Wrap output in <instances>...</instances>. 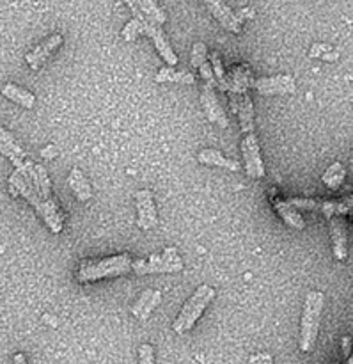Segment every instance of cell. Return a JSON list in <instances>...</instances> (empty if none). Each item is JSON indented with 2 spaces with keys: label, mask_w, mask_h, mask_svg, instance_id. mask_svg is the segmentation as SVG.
Here are the masks:
<instances>
[{
  "label": "cell",
  "mask_w": 353,
  "mask_h": 364,
  "mask_svg": "<svg viewBox=\"0 0 353 364\" xmlns=\"http://www.w3.org/2000/svg\"><path fill=\"white\" fill-rule=\"evenodd\" d=\"M9 192L13 196H21V198L27 199L28 205L34 206V210L38 212V215L45 220L46 226L50 228L52 233H60L64 226L63 215L59 212V206L55 201L45 203L39 199V196L36 194L34 187H32V181L28 178H23L20 173L13 171L9 176Z\"/></svg>",
  "instance_id": "obj_1"
},
{
  "label": "cell",
  "mask_w": 353,
  "mask_h": 364,
  "mask_svg": "<svg viewBox=\"0 0 353 364\" xmlns=\"http://www.w3.org/2000/svg\"><path fill=\"white\" fill-rule=\"evenodd\" d=\"M130 255H116L103 259H89L82 262L77 270V279L80 283H94V281L107 279V277L124 276L131 270Z\"/></svg>",
  "instance_id": "obj_2"
},
{
  "label": "cell",
  "mask_w": 353,
  "mask_h": 364,
  "mask_svg": "<svg viewBox=\"0 0 353 364\" xmlns=\"http://www.w3.org/2000/svg\"><path fill=\"white\" fill-rule=\"evenodd\" d=\"M323 308H325V295L322 291H309L305 295L304 313H302V323H300V350L302 352H313L316 340H318L320 331V320H322Z\"/></svg>",
  "instance_id": "obj_3"
},
{
  "label": "cell",
  "mask_w": 353,
  "mask_h": 364,
  "mask_svg": "<svg viewBox=\"0 0 353 364\" xmlns=\"http://www.w3.org/2000/svg\"><path fill=\"white\" fill-rule=\"evenodd\" d=\"M215 297V290L208 284H201L197 290L192 294V297L188 299L187 304L183 306V309L180 311L178 318L173 322V331L176 334H185L192 329V327L197 323V320L201 318L202 311L208 308L210 302Z\"/></svg>",
  "instance_id": "obj_4"
},
{
  "label": "cell",
  "mask_w": 353,
  "mask_h": 364,
  "mask_svg": "<svg viewBox=\"0 0 353 364\" xmlns=\"http://www.w3.org/2000/svg\"><path fill=\"white\" fill-rule=\"evenodd\" d=\"M131 270L139 276L148 274H169L183 270V259L178 255L176 247L163 249L162 255H153L148 259H135L131 262Z\"/></svg>",
  "instance_id": "obj_5"
},
{
  "label": "cell",
  "mask_w": 353,
  "mask_h": 364,
  "mask_svg": "<svg viewBox=\"0 0 353 364\" xmlns=\"http://www.w3.org/2000/svg\"><path fill=\"white\" fill-rule=\"evenodd\" d=\"M0 153L7 156L11 164L16 167V173H20L23 178H28L32 181L34 178V166L36 164L28 159L27 151L16 142V139L0 124Z\"/></svg>",
  "instance_id": "obj_6"
},
{
  "label": "cell",
  "mask_w": 353,
  "mask_h": 364,
  "mask_svg": "<svg viewBox=\"0 0 353 364\" xmlns=\"http://www.w3.org/2000/svg\"><path fill=\"white\" fill-rule=\"evenodd\" d=\"M241 155L245 160V171L251 178L265 176V164H263L261 151H259V142L256 132L245 134L241 139Z\"/></svg>",
  "instance_id": "obj_7"
},
{
  "label": "cell",
  "mask_w": 353,
  "mask_h": 364,
  "mask_svg": "<svg viewBox=\"0 0 353 364\" xmlns=\"http://www.w3.org/2000/svg\"><path fill=\"white\" fill-rule=\"evenodd\" d=\"M139 21H141L142 34H148L149 38L153 39V43H155V48L158 50V53L162 55V59L169 64V68L176 66L178 55L174 53V50L170 48L169 39L165 38V32H163V28L156 23H149V21H146L144 18H139Z\"/></svg>",
  "instance_id": "obj_8"
},
{
  "label": "cell",
  "mask_w": 353,
  "mask_h": 364,
  "mask_svg": "<svg viewBox=\"0 0 353 364\" xmlns=\"http://www.w3.org/2000/svg\"><path fill=\"white\" fill-rule=\"evenodd\" d=\"M135 203H137V226L141 230L148 231L158 224V217H156L155 201H153V192L144 188V191L135 192Z\"/></svg>",
  "instance_id": "obj_9"
},
{
  "label": "cell",
  "mask_w": 353,
  "mask_h": 364,
  "mask_svg": "<svg viewBox=\"0 0 353 364\" xmlns=\"http://www.w3.org/2000/svg\"><path fill=\"white\" fill-rule=\"evenodd\" d=\"M252 87L258 89L261 95L273 96V95H286L293 92L297 89L295 78L291 75H277V77H263L252 84Z\"/></svg>",
  "instance_id": "obj_10"
},
{
  "label": "cell",
  "mask_w": 353,
  "mask_h": 364,
  "mask_svg": "<svg viewBox=\"0 0 353 364\" xmlns=\"http://www.w3.org/2000/svg\"><path fill=\"white\" fill-rule=\"evenodd\" d=\"M201 100H202V107H205L206 116H208V119L212 121V123H217L220 128L229 127V119H227L226 112H224L222 105H220L219 98H217L215 87L205 84Z\"/></svg>",
  "instance_id": "obj_11"
},
{
  "label": "cell",
  "mask_w": 353,
  "mask_h": 364,
  "mask_svg": "<svg viewBox=\"0 0 353 364\" xmlns=\"http://www.w3.org/2000/svg\"><path fill=\"white\" fill-rule=\"evenodd\" d=\"M60 43H63V36L52 34L46 41H43L41 45H38L34 50H31V52L25 55V60H27V64L32 70L38 71L39 68L52 57V53L59 48Z\"/></svg>",
  "instance_id": "obj_12"
},
{
  "label": "cell",
  "mask_w": 353,
  "mask_h": 364,
  "mask_svg": "<svg viewBox=\"0 0 353 364\" xmlns=\"http://www.w3.org/2000/svg\"><path fill=\"white\" fill-rule=\"evenodd\" d=\"M206 7L210 9V13L220 21L224 28H227L233 34H240L241 32V21L238 20V16L234 14V11L231 9L227 4L220 2V0H206Z\"/></svg>",
  "instance_id": "obj_13"
},
{
  "label": "cell",
  "mask_w": 353,
  "mask_h": 364,
  "mask_svg": "<svg viewBox=\"0 0 353 364\" xmlns=\"http://www.w3.org/2000/svg\"><path fill=\"white\" fill-rule=\"evenodd\" d=\"M330 223V237H332L334 256L337 262H343L348 256V238H347V224L340 215L329 219Z\"/></svg>",
  "instance_id": "obj_14"
},
{
  "label": "cell",
  "mask_w": 353,
  "mask_h": 364,
  "mask_svg": "<svg viewBox=\"0 0 353 364\" xmlns=\"http://www.w3.org/2000/svg\"><path fill=\"white\" fill-rule=\"evenodd\" d=\"M270 196H272L273 208H276V212L279 213L281 219H283L288 226L295 228V230H304L305 220L302 219L300 213H298L293 206L288 205V201H283L281 198H276V191L270 192Z\"/></svg>",
  "instance_id": "obj_15"
},
{
  "label": "cell",
  "mask_w": 353,
  "mask_h": 364,
  "mask_svg": "<svg viewBox=\"0 0 353 364\" xmlns=\"http://www.w3.org/2000/svg\"><path fill=\"white\" fill-rule=\"evenodd\" d=\"M238 117H240L241 134H251L254 132V105L247 92H241V100H238L237 105Z\"/></svg>",
  "instance_id": "obj_16"
},
{
  "label": "cell",
  "mask_w": 353,
  "mask_h": 364,
  "mask_svg": "<svg viewBox=\"0 0 353 364\" xmlns=\"http://www.w3.org/2000/svg\"><path fill=\"white\" fill-rule=\"evenodd\" d=\"M67 185H70L71 191L75 192L78 201L84 203L92 198V188L91 185H89V180L84 176V173H82L78 167H73V169H71L70 176H67Z\"/></svg>",
  "instance_id": "obj_17"
},
{
  "label": "cell",
  "mask_w": 353,
  "mask_h": 364,
  "mask_svg": "<svg viewBox=\"0 0 353 364\" xmlns=\"http://www.w3.org/2000/svg\"><path fill=\"white\" fill-rule=\"evenodd\" d=\"M197 160L201 164H206V166H217V167H224L227 171H240V164L237 160H231L227 156H224L222 153L217 151V149L206 148L202 151H199Z\"/></svg>",
  "instance_id": "obj_18"
},
{
  "label": "cell",
  "mask_w": 353,
  "mask_h": 364,
  "mask_svg": "<svg viewBox=\"0 0 353 364\" xmlns=\"http://www.w3.org/2000/svg\"><path fill=\"white\" fill-rule=\"evenodd\" d=\"M32 187H34L36 194L39 196V199L45 203H52L53 201V194H52V183H50V178L46 174V169L39 164L34 166V178H32Z\"/></svg>",
  "instance_id": "obj_19"
},
{
  "label": "cell",
  "mask_w": 353,
  "mask_h": 364,
  "mask_svg": "<svg viewBox=\"0 0 353 364\" xmlns=\"http://www.w3.org/2000/svg\"><path fill=\"white\" fill-rule=\"evenodd\" d=\"M2 95L6 96L7 100H11V102L18 103V105L25 107V109H32L36 103V96L32 95L31 91H27V89L20 87V85L16 84H6L2 87Z\"/></svg>",
  "instance_id": "obj_20"
},
{
  "label": "cell",
  "mask_w": 353,
  "mask_h": 364,
  "mask_svg": "<svg viewBox=\"0 0 353 364\" xmlns=\"http://www.w3.org/2000/svg\"><path fill=\"white\" fill-rule=\"evenodd\" d=\"M135 6L141 11L142 18H144L146 21H149V23H156L162 27L167 21V14L160 9L158 4L151 2V0H139V2H135Z\"/></svg>",
  "instance_id": "obj_21"
},
{
  "label": "cell",
  "mask_w": 353,
  "mask_h": 364,
  "mask_svg": "<svg viewBox=\"0 0 353 364\" xmlns=\"http://www.w3.org/2000/svg\"><path fill=\"white\" fill-rule=\"evenodd\" d=\"M155 82L163 84V82H174V84H183V85H192L195 82V77L188 71H176L174 68H162L158 71V75L155 77Z\"/></svg>",
  "instance_id": "obj_22"
},
{
  "label": "cell",
  "mask_w": 353,
  "mask_h": 364,
  "mask_svg": "<svg viewBox=\"0 0 353 364\" xmlns=\"http://www.w3.org/2000/svg\"><path fill=\"white\" fill-rule=\"evenodd\" d=\"M344 176H347V171H344L343 164L336 162L325 171V174L322 176L323 183L330 188H337L344 181Z\"/></svg>",
  "instance_id": "obj_23"
},
{
  "label": "cell",
  "mask_w": 353,
  "mask_h": 364,
  "mask_svg": "<svg viewBox=\"0 0 353 364\" xmlns=\"http://www.w3.org/2000/svg\"><path fill=\"white\" fill-rule=\"evenodd\" d=\"M210 66H212L213 77H215L217 84L222 87V91H227V75L226 71H224L222 59H220L219 52H212V55H210Z\"/></svg>",
  "instance_id": "obj_24"
},
{
  "label": "cell",
  "mask_w": 353,
  "mask_h": 364,
  "mask_svg": "<svg viewBox=\"0 0 353 364\" xmlns=\"http://www.w3.org/2000/svg\"><path fill=\"white\" fill-rule=\"evenodd\" d=\"M160 302H162V294H160L158 290H153V295H151V297H149V301L146 302L144 308L141 309V313H139L137 320H142V322H144V320H148L149 316H151V313L155 311L156 306L160 304Z\"/></svg>",
  "instance_id": "obj_25"
},
{
  "label": "cell",
  "mask_w": 353,
  "mask_h": 364,
  "mask_svg": "<svg viewBox=\"0 0 353 364\" xmlns=\"http://www.w3.org/2000/svg\"><path fill=\"white\" fill-rule=\"evenodd\" d=\"M208 63V50L202 41L194 43V48H192V66L201 68L202 64Z\"/></svg>",
  "instance_id": "obj_26"
},
{
  "label": "cell",
  "mask_w": 353,
  "mask_h": 364,
  "mask_svg": "<svg viewBox=\"0 0 353 364\" xmlns=\"http://www.w3.org/2000/svg\"><path fill=\"white\" fill-rule=\"evenodd\" d=\"M139 34H142V31H141V21H139L137 18H134V20H130L126 25H124V28H123V38L126 39V41L134 43L135 39H137Z\"/></svg>",
  "instance_id": "obj_27"
},
{
  "label": "cell",
  "mask_w": 353,
  "mask_h": 364,
  "mask_svg": "<svg viewBox=\"0 0 353 364\" xmlns=\"http://www.w3.org/2000/svg\"><path fill=\"white\" fill-rule=\"evenodd\" d=\"M288 205L293 206L295 210L300 208V210H320V205L322 203L316 201V199H304V198H293L288 201Z\"/></svg>",
  "instance_id": "obj_28"
},
{
  "label": "cell",
  "mask_w": 353,
  "mask_h": 364,
  "mask_svg": "<svg viewBox=\"0 0 353 364\" xmlns=\"http://www.w3.org/2000/svg\"><path fill=\"white\" fill-rule=\"evenodd\" d=\"M139 364H155V347L144 343L139 347Z\"/></svg>",
  "instance_id": "obj_29"
},
{
  "label": "cell",
  "mask_w": 353,
  "mask_h": 364,
  "mask_svg": "<svg viewBox=\"0 0 353 364\" xmlns=\"http://www.w3.org/2000/svg\"><path fill=\"white\" fill-rule=\"evenodd\" d=\"M151 295H153V290H146L144 294H142L141 297L137 299V302H135V304L131 306V315H134L135 318H137L139 313H141V309L144 308V304L149 301V297H151Z\"/></svg>",
  "instance_id": "obj_30"
},
{
  "label": "cell",
  "mask_w": 353,
  "mask_h": 364,
  "mask_svg": "<svg viewBox=\"0 0 353 364\" xmlns=\"http://www.w3.org/2000/svg\"><path fill=\"white\" fill-rule=\"evenodd\" d=\"M330 50L329 45H323V43H315V46L311 48L309 55L311 57H323Z\"/></svg>",
  "instance_id": "obj_31"
},
{
  "label": "cell",
  "mask_w": 353,
  "mask_h": 364,
  "mask_svg": "<svg viewBox=\"0 0 353 364\" xmlns=\"http://www.w3.org/2000/svg\"><path fill=\"white\" fill-rule=\"evenodd\" d=\"M251 364H272V358L268 354H258L251 358Z\"/></svg>",
  "instance_id": "obj_32"
},
{
  "label": "cell",
  "mask_w": 353,
  "mask_h": 364,
  "mask_svg": "<svg viewBox=\"0 0 353 364\" xmlns=\"http://www.w3.org/2000/svg\"><path fill=\"white\" fill-rule=\"evenodd\" d=\"M350 347H352V338L350 336H344L343 338V354L344 358H352L350 355Z\"/></svg>",
  "instance_id": "obj_33"
},
{
  "label": "cell",
  "mask_w": 353,
  "mask_h": 364,
  "mask_svg": "<svg viewBox=\"0 0 353 364\" xmlns=\"http://www.w3.org/2000/svg\"><path fill=\"white\" fill-rule=\"evenodd\" d=\"M55 153H57V149H55V146H46L45 149H41V156H45V159H53V156H55Z\"/></svg>",
  "instance_id": "obj_34"
},
{
  "label": "cell",
  "mask_w": 353,
  "mask_h": 364,
  "mask_svg": "<svg viewBox=\"0 0 353 364\" xmlns=\"http://www.w3.org/2000/svg\"><path fill=\"white\" fill-rule=\"evenodd\" d=\"M13 364H28V363H27V358H25L23 354H16L13 358Z\"/></svg>",
  "instance_id": "obj_35"
},
{
  "label": "cell",
  "mask_w": 353,
  "mask_h": 364,
  "mask_svg": "<svg viewBox=\"0 0 353 364\" xmlns=\"http://www.w3.org/2000/svg\"><path fill=\"white\" fill-rule=\"evenodd\" d=\"M336 57H337V52H330V53H325V55H323L322 59H325V60H336Z\"/></svg>",
  "instance_id": "obj_36"
},
{
  "label": "cell",
  "mask_w": 353,
  "mask_h": 364,
  "mask_svg": "<svg viewBox=\"0 0 353 364\" xmlns=\"http://www.w3.org/2000/svg\"><path fill=\"white\" fill-rule=\"evenodd\" d=\"M347 364H353V359L348 358V359H347Z\"/></svg>",
  "instance_id": "obj_37"
}]
</instances>
